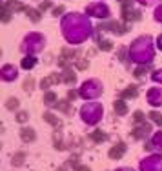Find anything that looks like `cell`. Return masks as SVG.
<instances>
[{
	"mask_svg": "<svg viewBox=\"0 0 162 171\" xmlns=\"http://www.w3.org/2000/svg\"><path fill=\"white\" fill-rule=\"evenodd\" d=\"M57 82H60V75H57V73H53V75H49L47 78H44L40 82V88L42 89H46V88H49L51 84H57Z\"/></svg>",
	"mask_w": 162,
	"mask_h": 171,
	"instance_id": "obj_1",
	"label": "cell"
},
{
	"mask_svg": "<svg viewBox=\"0 0 162 171\" xmlns=\"http://www.w3.org/2000/svg\"><path fill=\"white\" fill-rule=\"evenodd\" d=\"M20 136L24 142H33L35 138H37V135H35V131L33 129H29V128H22L20 129Z\"/></svg>",
	"mask_w": 162,
	"mask_h": 171,
	"instance_id": "obj_2",
	"label": "cell"
},
{
	"mask_svg": "<svg viewBox=\"0 0 162 171\" xmlns=\"http://www.w3.org/2000/svg\"><path fill=\"white\" fill-rule=\"evenodd\" d=\"M124 153H126V146H124V144L120 142L119 146L111 148V151H109V158H120Z\"/></svg>",
	"mask_w": 162,
	"mask_h": 171,
	"instance_id": "obj_3",
	"label": "cell"
},
{
	"mask_svg": "<svg viewBox=\"0 0 162 171\" xmlns=\"http://www.w3.org/2000/svg\"><path fill=\"white\" fill-rule=\"evenodd\" d=\"M27 17L33 22H38L40 20V9H27Z\"/></svg>",
	"mask_w": 162,
	"mask_h": 171,
	"instance_id": "obj_4",
	"label": "cell"
},
{
	"mask_svg": "<svg viewBox=\"0 0 162 171\" xmlns=\"http://www.w3.org/2000/svg\"><path fill=\"white\" fill-rule=\"evenodd\" d=\"M44 120H47V122H49V124H53V126H59V124H60V120H59L53 113H46V115H44Z\"/></svg>",
	"mask_w": 162,
	"mask_h": 171,
	"instance_id": "obj_5",
	"label": "cell"
},
{
	"mask_svg": "<svg viewBox=\"0 0 162 171\" xmlns=\"http://www.w3.org/2000/svg\"><path fill=\"white\" fill-rule=\"evenodd\" d=\"M6 108H7V109H11V111H15V109L18 108V100H17V98H7Z\"/></svg>",
	"mask_w": 162,
	"mask_h": 171,
	"instance_id": "obj_6",
	"label": "cell"
},
{
	"mask_svg": "<svg viewBox=\"0 0 162 171\" xmlns=\"http://www.w3.org/2000/svg\"><path fill=\"white\" fill-rule=\"evenodd\" d=\"M24 157H26V153H17L15 155V158H13V166H22L24 164Z\"/></svg>",
	"mask_w": 162,
	"mask_h": 171,
	"instance_id": "obj_7",
	"label": "cell"
},
{
	"mask_svg": "<svg viewBox=\"0 0 162 171\" xmlns=\"http://www.w3.org/2000/svg\"><path fill=\"white\" fill-rule=\"evenodd\" d=\"M115 109H117L120 115H124L126 111H128V108H126V104H124L122 100H117V102H115Z\"/></svg>",
	"mask_w": 162,
	"mask_h": 171,
	"instance_id": "obj_8",
	"label": "cell"
},
{
	"mask_svg": "<svg viewBox=\"0 0 162 171\" xmlns=\"http://www.w3.org/2000/svg\"><path fill=\"white\" fill-rule=\"evenodd\" d=\"M11 20V13H9V7L4 6L2 7V22H9Z\"/></svg>",
	"mask_w": 162,
	"mask_h": 171,
	"instance_id": "obj_9",
	"label": "cell"
},
{
	"mask_svg": "<svg viewBox=\"0 0 162 171\" xmlns=\"http://www.w3.org/2000/svg\"><path fill=\"white\" fill-rule=\"evenodd\" d=\"M91 138H93V140H97V142H102V140H106L107 136H106V133H102V131H93Z\"/></svg>",
	"mask_w": 162,
	"mask_h": 171,
	"instance_id": "obj_10",
	"label": "cell"
},
{
	"mask_svg": "<svg viewBox=\"0 0 162 171\" xmlns=\"http://www.w3.org/2000/svg\"><path fill=\"white\" fill-rule=\"evenodd\" d=\"M35 64H37V60H35V58H24V60H22V66H24L26 69H27V67H33Z\"/></svg>",
	"mask_w": 162,
	"mask_h": 171,
	"instance_id": "obj_11",
	"label": "cell"
},
{
	"mask_svg": "<svg viewBox=\"0 0 162 171\" xmlns=\"http://www.w3.org/2000/svg\"><path fill=\"white\" fill-rule=\"evenodd\" d=\"M128 96H137V88H129L122 93V98H128Z\"/></svg>",
	"mask_w": 162,
	"mask_h": 171,
	"instance_id": "obj_12",
	"label": "cell"
},
{
	"mask_svg": "<svg viewBox=\"0 0 162 171\" xmlns=\"http://www.w3.org/2000/svg\"><path fill=\"white\" fill-rule=\"evenodd\" d=\"M44 100H46L47 104H55V100H57V95L49 91V93H46V96H44Z\"/></svg>",
	"mask_w": 162,
	"mask_h": 171,
	"instance_id": "obj_13",
	"label": "cell"
},
{
	"mask_svg": "<svg viewBox=\"0 0 162 171\" xmlns=\"http://www.w3.org/2000/svg\"><path fill=\"white\" fill-rule=\"evenodd\" d=\"M33 86H35V80H33V78H27V80L24 82V89H26V91H31Z\"/></svg>",
	"mask_w": 162,
	"mask_h": 171,
	"instance_id": "obj_14",
	"label": "cell"
},
{
	"mask_svg": "<svg viewBox=\"0 0 162 171\" xmlns=\"http://www.w3.org/2000/svg\"><path fill=\"white\" fill-rule=\"evenodd\" d=\"M149 116H151V118H153V120H155V122H157L159 126H162V115H160V113L153 111V113H149Z\"/></svg>",
	"mask_w": 162,
	"mask_h": 171,
	"instance_id": "obj_15",
	"label": "cell"
},
{
	"mask_svg": "<svg viewBox=\"0 0 162 171\" xmlns=\"http://www.w3.org/2000/svg\"><path fill=\"white\" fill-rule=\"evenodd\" d=\"M64 80H66L67 84H73V82H75V73H73V71H67L66 76H64Z\"/></svg>",
	"mask_w": 162,
	"mask_h": 171,
	"instance_id": "obj_16",
	"label": "cell"
},
{
	"mask_svg": "<svg viewBox=\"0 0 162 171\" xmlns=\"http://www.w3.org/2000/svg\"><path fill=\"white\" fill-rule=\"evenodd\" d=\"M99 46H100V49H104V51H109V49L113 47V44H111V42H107V40H104V42H100Z\"/></svg>",
	"mask_w": 162,
	"mask_h": 171,
	"instance_id": "obj_17",
	"label": "cell"
},
{
	"mask_svg": "<svg viewBox=\"0 0 162 171\" xmlns=\"http://www.w3.org/2000/svg\"><path fill=\"white\" fill-rule=\"evenodd\" d=\"M17 120H18V122H26V120H27V113H26V111H20V113L17 115Z\"/></svg>",
	"mask_w": 162,
	"mask_h": 171,
	"instance_id": "obj_18",
	"label": "cell"
},
{
	"mask_svg": "<svg viewBox=\"0 0 162 171\" xmlns=\"http://www.w3.org/2000/svg\"><path fill=\"white\" fill-rule=\"evenodd\" d=\"M49 7H51V2H49V0H46V2L40 4V11H46V9H49Z\"/></svg>",
	"mask_w": 162,
	"mask_h": 171,
	"instance_id": "obj_19",
	"label": "cell"
},
{
	"mask_svg": "<svg viewBox=\"0 0 162 171\" xmlns=\"http://www.w3.org/2000/svg\"><path fill=\"white\" fill-rule=\"evenodd\" d=\"M69 166H71V168H75V169H77V168H79V166H80V164H79V160H77V158H75V157H73V158H71V160H69Z\"/></svg>",
	"mask_w": 162,
	"mask_h": 171,
	"instance_id": "obj_20",
	"label": "cell"
},
{
	"mask_svg": "<svg viewBox=\"0 0 162 171\" xmlns=\"http://www.w3.org/2000/svg\"><path fill=\"white\" fill-rule=\"evenodd\" d=\"M135 120H137V122H142V120H144V113H142V111H137V113H135Z\"/></svg>",
	"mask_w": 162,
	"mask_h": 171,
	"instance_id": "obj_21",
	"label": "cell"
},
{
	"mask_svg": "<svg viewBox=\"0 0 162 171\" xmlns=\"http://www.w3.org/2000/svg\"><path fill=\"white\" fill-rule=\"evenodd\" d=\"M77 171H91V169H89L87 166H79V168H77Z\"/></svg>",
	"mask_w": 162,
	"mask_h": 171,
	"instance_id": "obj_22",
	"label": "cell"
},
{
	"mask_svg": "<svg viewBox=\"0 0 162 171\" xmlns=\"http://www.w3.org/2000/svg\"><path fill=\"white\" fill-rule=\"evenodd\" d=\"M79 67H80V69H86V67H87V62H79Z\"/></svg>",
	"mask_w": 162,
	"mask_h": 171,
	"instance_id": "obj_23",
	"label": "cell"
},
{
	"mask_svg": "<svg viewBox=\"0 0 162 171\" xmlns=\"http://www.w3.org/2000/svg\"><path fill=\"white\" fill-rule=\"evenodd\" d=\"M67 96H69V98H77V91H69Z\"/></svg>",
	"mask_w": 162,
	"mask_h": 171,
	"instance_id": "obj_24",
	"label": "cell"
},
{
	"mask_svg": "<svg viewBox=\"0 0 162 171\" xmlns=\"http://www.w3.org/2000/svg\"><path fill=\"white\" fill-rule=\"evenodd\" d=\"M62 11H64V7L60 6V7H57V9H55V15H60Z\"/></svg>",
	"mask_w": 162,
	"mask_h": 171,
	"instance_id": "obj_25",
	"label": "cell"
},
{
	"mask_svg": "<svg viewBox=\"0 0 162 171\" xmlns=\"http://www.w3.org/2000/svg\"><path fill=\"white\" fill-rule=\"evenodd\" d=\"M57 171H66V169H64V168H60V169H57Z\"/></svg>",
	"mask_w": 162,
	"mask_h": 171,
	"instance_id": "obj_26",
	"label": "cell"
}]
</instances>
